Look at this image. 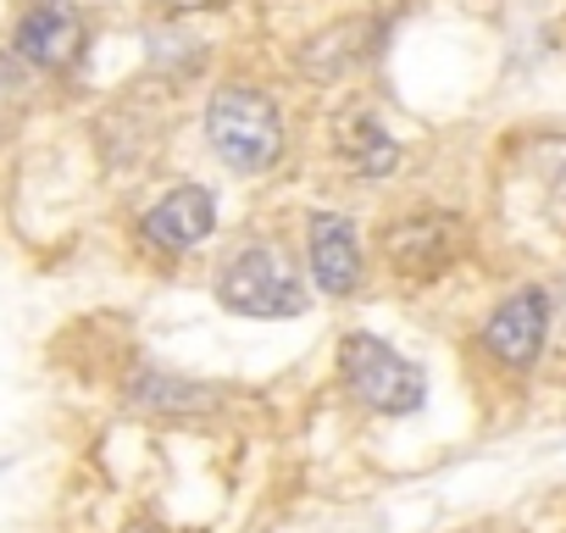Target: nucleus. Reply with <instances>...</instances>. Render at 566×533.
Masks as SVG:
<instances>
[{"label": "nucleus", "instance_id": "obj_2", "mask_svg": "<svg viewBox=\"0 0 566 533\" xmlns=\"http://www.w3.org/2000/svg\"><path fill=\"white\" fill-rule=\"evenodd\" d=\"M339 378L378 417H411L428 400V373L378 334H345L339 339Z\"/></svg>", "mask_w": 566, "mask_h": 533}, {"label": "nucleus", "instance_id": "obj_6", "mask_svg": "<svg viewBox=\"0 0 566 533\" xmlns=\"http://www.w3.org/2000/svg\"><path fill=\"white\" fill-rule=\"evenodd\" d=\"M306 255H312V279L323 295L345 301L361 290V273H367V255H361V233L350 217L339 211H317L312 228H306Z\"/></svg>", "mask_w": 566, "mask_h": 533}, {"label": "nucleus", "instance_id": "obj_12", "mask_svg": "<svg viewBox=\"0 0 566 533\" xmlns=\"http://www.w3.org/2000/svg\"><path fill=\"white\" fill-rule=\"evenodd\" d=\"M178 7H206V0H178Z\"/></svg>", "mask_w": 566, "mask_h": 533}, {"label": "nucleus", "instance_id": "obj_8", "mask_svg": "<svg viewBox=\"0 0 566 533\" xmlns=\"http://www.w3.org/2000/svg\"><path fill=\"white\" fill-rule=\"evenodd\" d=\"M211 228H217V195H211L206 184H178V189H167V195L139 217V233H145L156 250H167V255L195 250Z\"/></svg>", "mask_w": 566, "mask_h": 533}, {"label": "nucleus", "instance_id": "obj_1", "mask_svg": "<svg viewBox=\"0 0 566 533\" xmlns=\"http://www.w3.org/2000/svg\"><path fill=\"white\" fill-rule=\"evenodd\" d=\"M206 145L233 173H266L283 156V117L250 84H222L206 106Z\"/></svg>", "mask_w": 566, "mask_h": 533}, {"label": "nucleus", "instance_id": "obj_3", "mask_svg": "<svg viewBox=\"0 0 566 533\" xmlns=\"http://www.w3.org/2000/svg\"><path fill=\"white\" fill-rule=\"evenodd\" d=\"M217 301L239 317H266V323H283V317H301L312 306L301 273L290 266L277 244H244L217 279Z\"/></svg>", "mask_w": 566, "mask_h": 533}, {"label": "nucleus", "instance_id": "obj_11", "mask_svg": "<svg viewBox=\"0 0 566 533\" xmlns=\"http://www.w3.org/2000/svg\"><path fill=\"white\" fill-rule=\"evenodd\" d=\"M23 106H29V73L18 56H0V128L18 123Z\"/></svg>", "mask_w": 566, "mask_h": 533}, {"label": "nucleus", "instance_id": "obj_9", "mask_svg": "<svg viewBox=\"0 0 566 533\" xmlns=\"http://www.w3.org/2000/svg\"><path fill=\"white\" fill-rule=\"evenodd\" d=\"M128 406L139 411H167V417H184V411H211L217 406V389L206 384H189V378H172V373H134L128 378Z\"/></svg>", "mask_w": 566, "mask_h": 533}, {"label": "nucleus", "instance_id": "obj_7", "mask_svg": "<svg viewBox=\"0 0 566 533\" xmlns=\"http://www.w3.org/2000/svg\"><path fill=\"white\" fill-rule=\"evenodd\" d=\"M455 250H461V217L450 211H422V217H400L384 228V255L406 279L439 273V266L455 261Z\"/></svg>", "mask_w": 566, "mask_h": 533}, {"label": "nucleus", "instance_id": "obj_5", "mask_svg": "<svg viewBox=\"0 0 566 533\" xmlns=\"http://www.w3.org/2000/svg\"><path fill=\"white\" fill-rule=\"evenodd\" d=\"M544 339H549V295L533 290V284L505 295L494 306V317L483 323V351L511 373H527L544 356Z\"/></svg>", "mask_w": 566, "mask_h": 533}, {"label": "nucleus", "instance_id": "obj_4", "mask_svg": "<svg viewBox=\"0 0 566 533\" xmlns=\"http://www.w3.org/2000/svg\"><path fill=\"white\" fill-rule=\"evenodd\" d=\"M78 51H84V12L73 0H34L12 29V56L23 67L62 73L78 62Z\"/></svg>", "mask_w": 566, "mask_h": 533}, {"label": "nucleus", "instance_id": "obj_10", "mask_svg": "<svg viewBox=\"0 0 566 533\" xmlns=\"http://www.w3.org/2000/svg\"><path fill=\"white\" fill-rule=\"evenodd\" d=\"M356 145H361V156H356V167H361L367 178H389V167L400 161V150H395V139H389L384 128H373V123H361V134H356Z\"/></svg>", "mask_w": 566, "mask_h": 533}]
</instances>
